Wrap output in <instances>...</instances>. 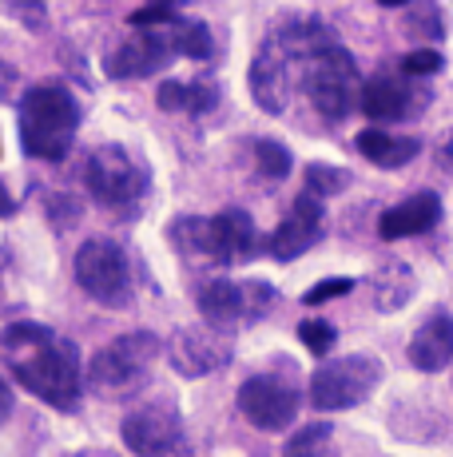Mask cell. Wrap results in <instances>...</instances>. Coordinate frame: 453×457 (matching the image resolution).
Returning <instances> with one entry per match:
<instances>
[{
  "mask_svg": "<svg viewBox=\"0 0 453 457\" xmlns=\"http://www.w3.org/2000/svg\"><path fill=\"white\" fill-rule=\"evenodd\" d=\"M438 223H441V199H438V191H417V195H409L406 204L382 211L378 235L386 243H394V239H409V235L433 231Z\"/></svg>",
  "mask_w": 453,
  "mask_h": 457,
  "instance_id": "obj_15",
  "label": "cell"
},
{
  "mask_svg": "<svg viewBox=\"0 0 453 457\" xmlns=\"http://www.w3.org/2000/svg\"><path fill=\"white\" fill-rule=\"evenodd\" d=\"M239 287H243V319L247 322H263L278 306V291L271 283H263V278H247Z\"/></svg>",
  "mask_w": 453,
  "mask_h": 457,
  "instance_id": "obj_23",
  "label": "cell"
},
{
  "mask_svg": "<svg viewBox=\"0 0 453 457\" xmlns=\"http://www.w3.org/2000/svg\"><path fill=\"white\" fill-rule=\"evenodd\" d=\"M155 354H160V342L147 330H136V334L108 342L103 350H95L88 362V390L103 402L136 398V394H144L147 378H152Z\"/></svg>",
  "mask_w": 453,
  "mask_h": 457,
  "instance_id": "obj_4",
  "label": "cell"
},
{
  "mask_svg": "<svg viewBox=\"0 0 453 457\" xmlns=\"http://www.w3.org/2000/svg\"><path fill=\"white\" fill-rule=\"evenodd\" d=\"M215 104H219V87L199 80V84H187V112L191 116H203V112H211Z\"/></svg>",
  "mask_w": 453,
  "mask_h": 457,
  "instance_id": "obj_31",
  "label": "cell"
},
{
  "mask_svg": "<svg viewBox=\"0 0 453 457\" xmlns=\"http://www.w3.org/2000/svg\"><path fill=\"white\" fill-rule=\"evenodd\" d=\"M0 354L12 378L29 394L56 410H76L80 402V350L40 322H12L0 334Z\"/></svg>",
  "mask_w": 453,
  "mask_h": 457,
  "instance_id": "obj_1",
  "label": "cell"
},
{
  "mask_svg": "<svg viewBox=\"0 0 453 457\" xmlns=\"http://www.w3.org/2000/svg\"><path fill=\"white\" fill-rule=\"evenodd\" d=\"M382 362L374 354L330 358L310 374V406L315 410H350L362 406L382 382Z\"/></svg>",
  "mask_w": 453,
  "mask_h": 457,
  "instance_id": "obj_7",
  "label": "cell"
},
{
  "mask_svg": "<svg viewBox=\"0 0 453 457\" xmlns=\"http://www.w3.org/2000/svg\"><path fill=\"white\" fill-rule=\"evenodd\" d=\"M219 223H223V235H226V251H231V262L255 259V251H259L255 219H251L247 211L231 207V211H223V215H219Z\"/></svg>",
  "mask_w": 453,
  "mask_h": 457,
  "instance_id": "obj_20",
  "label": "cell"
},
{
  "mask_svg": "<svg viewBox=\"0 0 453 457\" xmlns=\"http://www.w3.org/2000/svg\"><path fill=\"white\" fill-rule=\"evenodd\" d=\"M326 44H334L330 29L315 16H299L271 29V37L259 44L255 64H251V96L267 116H278L291 100V68L294 60H310Z\"/></svg>",
  "mask_w": 453,
  "mask_h": 457,
  "instance_id": "obj_2",
  "label": "cell"
},
{
  "mask_svg": "<svg viewBox=\"0 0 453 457\" xmlns=\"http://www.w3.org/2000/svg\"><path fill=\"white\" fill-rule=\"evenodd\" d=\"M12 211H16V199L8 195V187H4V183H0V219H8V215H12Z\"/></svg>",
  "mask_w": 453,
  "mask_h": 457,
  "instance_id": "obj_34",
  "label": "cell"
},
{
  "mask_svg": "<svg viewBox=\"0 0 453 457\" xmlns=\"http://www.w3.org/2000/svg\"><path fill=\"white\" fill-rule=\"evenodd\" d=\"M12 84H16V72L4 64V60H0V100H8V96H12Z\"/></svg>",
  "mask_w": 453,
  "mask_h": 457,
  "instance_id": "obj_33",
  "label": "cell"
},
{
  "mask_svg": "<svg viewBox=\"0 0 453 457\" xmlns=\"http://www.w3.org/2000/svg\"><path fill=\"white\" fill-rule=\"evenodd\" d=\"M430 104V92L425 87H414L409 76H390V72H378L374 80H366L362 87V112L378 124H394V120H409Z\"/></svg>",
  "mask_w": 453,
  "mask_h": 457,
  "instance_id": "obj_13",
  "label": "cell"
},
{
  "mask_svg": "<svg viewBox=\"0 0 453 457\" xmlns=\"http://www.w3.org/2000/svg\"><path fill=\"white\" fill-rule=\"evenodd\" d=\"M171 48L191 60H207L211 56V32H207L203 21H179L171 29Z\"/></svg>",
  "mask_w": 453,
  "mask_h": 457,
  "instance_id": "obj_22",
  "label": "cell"
},
{
  "mask_svg": "<svg viewBox=\"0 0 453 457\" xmlns=\"http://www.w3.org/2000/svg\"><path fill=\"white\" fill-rule=\"evenodd\" d=\"M119 434H124V445L136 457H168L183 442V421L171 402H155V406L132 410L119 426Z\"/></svg>",
  "mask_w": 453,
  "mask_h": 457,
  "instance_id": "obj_10",
  "label": "cell"
},
{
  "mask_svg": "<svg viewBox=\"0 0 453 457\" xmlns=\"http://www.w3.org/2000/svg\"><path fill=\"white\" fill-rule=\"evenodd\" d=\"M239 410L263 434H278L299 414V386L275 374H255L239 386Z\"/></svg>",
  "mask_w": 453,
  "mask_h": 457,
  "instance_id": "obj_9",
  "label": "cell"
},
{
  "mask_svg": "<svg viewBox=\"0 0 453 457\" xmlns=\"http://www.w3.org/2000/svg\"><path fill=\"white\" fill-rule=\"evenodd\" d=\"M362 87L366 84L358 80V64L338 40L307 60V92L318 116L346 120L354 108H362Z\"/></svg>",
  "mask_w": 453,
  "mask_h": 457,
  "instance_id": "obj_6",
  "label": "cell"
},
{
  "mask_svg": "<svg viewBox=\"0 0 453 457\" xmlns=\"http://www.w3.org/2000/svg\"><path fill=\"white\" fill-rule=\"evenodd\" d=\"M80 131V104L68 87L37 84L21 100V147L32 160L60 163Z\"/></svg>",
  "mask_w": 453,
  "mask_h": 457,
  "instance_id": "obj_3",
  "label": "cell"
},
{
  "mask_svg": "<svg viewBox=\"0 0 453 457\" xmlns=\"http://www.w3.org/2000/svg\"><path fill=\"white\" fill-rule=\"evenodd\" d=\"M406 32L409 37L441 40L446 37V16H441L438 4H409L406 8Z\"/></svg>",
  "mask_w": 453,
  "mask_h": 457,
  "instance_id": "obj_24",
  "label": "cell"
},
{
  "mask_svg": "<svg viewBox=\"0 0 453 457\" xmlns=\"http://www.w3.org/2000/svg\"><path fill=\"white\" fill-rule=\"evenodd\" d=\"M346 183H350V171H342V167H330V163H310L307 167V191L318 195V199L338 195Z\"/></svg>",
  "mask_w": 453,
  "mask_h": 457,
  "instance_id": "obj_26",
  "label": "cell"
},
{
  "mask_svg": "<svg viewBox=\"0 0 453 457\" xmlns=\"http://www.w3.org/2000/svg\"><path fill=\"white\" fill-rule=\"evenodd\" d=\"M84 187L100 207L132 211L152 187V175L139 160H132V152H124L119 144H103L84 163Z\"/></svg>",
  "mask_w": 453,
  "mask_h": 457,
  "instance_id": "obj_5",
  "label": "cell"
},
{
  "mask_svg": "<svg viewBox=\"0 0 453 457\" xmlns=\"http://www.w3.org/2000/svg\"><path fill=\"white\" fill-rule=\"evenodd\" d=\"M179 21H183V16H179V8H171V4L136 8V12L128 16V24H132V29H160V24H171V29H176Z\"/></svg>",
  "mask_w": 453,
  "mask_h": 457,
  "instance_id": "obj_28",
  "label": "cell"
},
{
  "mask_svg": "<svg viewBox=\"0 0 453 457\" xmlns=\"http://www.w3.org/2000/svg\"><path fill=\"white\" fill-rule=\"evenodd\" d=\"M326 235V211H322V199L310 195V191H302L299 199H294L291 215L278 223V231L271 235V243H267V251H271V259L278 262H294L299 254H307L315 243Z\"/></svg>",
  "mask_w": 453,
  "mask_h": 457,
  "instance_id": "obj_12",
  "label": "cell"
},
{
  "mask_svg": "<svg viewBox=\"0 0 453 457\" xmlns=\"http://www.w3.org/2000/svg\"><path fill=\"white\" fill-rule=\"evenodd\" d=\"M8 414H12V390H8V386L0 382V421H4Z\"/></svg>",
  "mask_w": 453,
  "mask_h": 457,
  "instance_id": "obj_35",
  "label": "cell"
},
{
  "mask_svg": "<svg viewBox=\"0 0 453 457\" xmlns=\"http://www.w3.org/2000/svg\"><path fill=\"white\" fill-rule=\"evenodd\" d=\"M409 362L422 374H438L453 362V314L438 311L417 327V334L409 338Z\"/></svg>",
  "mask_w": 453,
  "mask_h": 457,
  "instance_id": "obj_16",
  "label": "cell"
},
{
  "mask_svg": "<svg viewBox=\"0 0 453 457\" xmlns=\"http://www.w3.org/2000/svg\"><path fill=\"white\" fill-rule=\"evenodd\" d=\"M199 311L211 327H231V322L243 319V287L226 283V278H215L199 291Z\"/></svg>",
  "mask_w": 453,
  "mask_h": 457,
  "instance_id": "obj_18",
  "label": "cell"
},
{
  "mask_svg": "<svg viewBox=\"0 0 453 457\" xmlns=\"http://www.w3.org/2000/svg\"><path fill=\"white\" fill-rule=\"evenodd\" d=\"M286 457H338L334 453V426L326 421H315V426L299 429L286 445Z\"/></svg>",
  "mask_w": 453,
  "mask_h": 457,
  "instance_id": "obj_21",
  "label": "cell"
},
{
  "mask_svg": "<svg viewBox=\"0 0 453 457\" xmlns=\"http://www.w3.org/2000/svg\"><path fill=\"white\" fill-rule=\"evenodd\" d=\"M417 278L406 262H386V267L374 275V306L378 311H402V306L414 298Z\"/></svg>",
  "mask_w": 453,
  "mask_h": 457,
  "instance_id": "obj_19",
  "label": "cell"
},
{
  "mask_svg": "<svg viewBox=\"0 0 453 457\" xmlns=\"http://www.w3.org/2000/svg\"><path fill=\"white\" fill-rule=\"evenodd\" d=\"M350 291H354V278H322L318 287H310V291L302 295V303H307V306H322V303H330V298H342Z\"/></svg>",
  "mask_w": 453,
  "mask_h": 457,
  "instance_id": "obj_30",
  "label": "cell"
},
{
  "mask_svg": "<svg viewBox=\"0 0 453 457\" xmlns=\"http://www.w3.org/2000/svg\"><path fill=\"white\" fill-rule=\"evenodd\" d=\"M441 52L438 48H417V52H406L402 56V72L406 76H433V72H441Z\"/></svg>",
  "mask_w": 453,
  "mask_h": 457,
  "instance_id": "obj_29",
  "label": "cell"
},
{
  "mask_svg": "<svg viewBox=\"0 0 453 457\" xmlns=\"http://www.w3.org/2000/svg\"><path fill=\"white\" fill-rule=\"evenodd\" d=\"M76 283L108 311L128 306L132 303V267H128L124 247L111 239H88L76 251Z\"/></svg>",
  "mask_w": 453,
  "mask_h": 457,
  "instance_id": "obj_8",
  "label": "cell"
},
{
  "mask_svg": "<svg viewBox=\"0 0 453 457\" xmlns=\"http://www.w3.org/2000/svg\"><path fill=\"white\" fill-rule=\"evenodd\" d=\"M299 338H302V346H307L310 354H330L334 342H338V330L330 327L326 319H307L299 327Z\"/></svg>",
  "mask_w": 453,
  "mask_h": 457,
  "instance_id": "obj_27",
  "label": "cell"
},
{
  "mask_svg": "<svg viewBox=\"0 0 453 457\" xmlns=\"http://www.w3.org/2000/svg\"><path fill=\"white\" fill-rule=\"evenodd\" d=\"M171 370L183 378H207L215 370H226L231 366V338L215 327H187L176 330L168 346Z\"/></svg>",
  "mask_w": 453,
  "mask_h": 457,
  "instance_id": "obj_11",
  "label": "cell"
},
{
  "mask_svg": "<svg viewBox=\"0 0 453 457\" xmlns=\"http://www.w3.org/2000/svg\"><path fill=\"white\" fill-rule=\"evenodd\" d=\"M0 298H4V251H0Z\"/></svg>",
  "mask_w": 453,
  "mask_h": 457,
  "instance_id": "obj_37",
  "label": "cell"
},
{
  "mask_svg": "<svg viewBox=\"0 0 453 457\" xmlns=\"http://www.w3.org/2000/svg\"><path fill=\"white\" fill-rule=\"evenodd\" d=\"M441 167H446V171L453 175V136L446 139V144H441Z\"/></svg>",
  "mask_w": 453,
  "mask_h": 457,
  "instance_id": "obj_36",
  "label": "cell"
},
{
  "mask_svg": "<svg viewBox=\"0 0 453 457\" xmlns=\"http://www.w3.org/2000/svg\"><path fill=\"white\" fill-rule=\"evenodd\" d=\"M171 32H160V29H144V32H132L116 52L108 56V72L116 80H144V76L160 72L171 56Z\"/></svg>",
  "mask_w": 453,
  "mask_h": 457,
  "instance_id": "obj_14",
  "label": "cell"
},
{
  "mask_svg": "<svg viewBox=\"0 0 453 457\" xmlns=\"http://www.w3.org/2000/svg\"><path fill=\"white\" fill-rule=\"evenodd\" d=\"M291 147L275 144V139H259L255 144V163H259V175L263 179H286L291 175Z\"/></svg>",
  "mask_w": 453,
  "mask_h": 457,
  "instance_id": "obj_25",
  "label": "cell"
},
{
  "mask_svg": "<svg viewBox=\"0 0 453 457\" xmlns=\"http://www.w3.org/2000/svg\"><path fill=\"white\" fill-rule=\"evenodd\" d=\"M160 108L163 112H187V84H160Z\"/></svg>",
  "mask_w": 453,
  "mask_h": 457,
  "instance_id": "obj_32",
  "label": "cell"
},
{
  "mask_svg": "<svg viewBox=\"0 0 453 457\" xmlns=\"http://www.w3.org/2000/svg\"><path fill=\"white\" fill-rule=\"evenodd\" d=\"M358 152L370 160L374 167H406L409 160H417V152H422V139H414V136H390V131H382V128H366L358 139Z\"/></svg>",
  "mask_w": 453,
  "mask_h": 457,
  "instance_id": "obj_17",
  "label": "cell"
}]
</instances>
